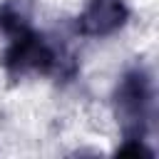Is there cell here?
<instances>
[{"mask_svg": "<svg viewBox=\"0 0 159 159\" xmlns=\"http://www.w3.org/2000/svg\"><path fill=\"white\" fill-rule=\"evenodd\" d=\"M127 17V7L119 0H92L80 15V27L87 35H109Z\"/></svg>", "mask_w": 159, "mask_h": 159, "instance_id": "6da1fadb", "label": "cell"}]
</instances>
